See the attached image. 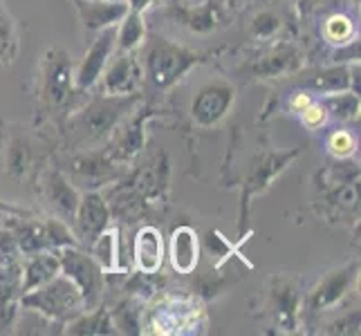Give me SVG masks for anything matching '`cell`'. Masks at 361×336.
Returning <instances> with one entry per match:
<instances>
[{
	"mask_svg": "<svg viewBox=\"0 0 361 336\" xmlns=\"http://www.w3.org/2000/svg\"><path fill=\"white\" fill-rule=\"evenodd\" d=\"M146 23L142 11L128 9V14L117 25V43L115 52H137L146 41Z\"/></svg>",
	"mask_w": 361,
	"mask_h": 336,
	"instance_id": "obj_30",
	"label": "cell"
},
{
	"mask_svg": "<svg viewBox=\"0 0 361 336\" xmlns=\"http://www.w3.org/2000/svg\"><path fill=\"white\" fill-rule=\"evenodd\" d=\"M20 294V263L0 265V301H18Z\"/></svg>",
	"mask_w": 361,
	"mask_h": 336,
	"instance_id": "obj_34",
	"label": "cell"
},
{
	"mask_svg": "<svg viewBox=\"0 0 361 336\" xmlns=\"http://www.w3.org/2000/svg\"><path fill=\"white\" fill-rule=\"evenodd\" d=\"M288 3H303V0H288Z\"/></svg>",
	"mask_w": 361,
	"mask_h": 336,
	"instance_id": "obj_44",
	"label": "cell"
},
{
	"mask_svg": "<svg viewBox=\"0 0 361 336\" xmlns=\"http://www.w3.org/2000/svg\"><path fill=\"white\" fill-rule=\"evenodd\" d=\"M3 168L7 175L14 180H23L30 175V170L34 168V146L30 142V137L18 135V137H11L5 144Z\"/></svg>",
	"mask_w": 361,
	"mask_h": 336,
	"instance_id": "obj_26",
	"label": "cell"
},
{
	"mask_svg": "<svg viewBox=\"0 0 361 336\" xmlns=\"http://www.w3.org/2000/svg\"><path fill=\"white\" fill-rule=\"evenodd\" d=\"M119 330L115 328L113 314L106 312V307H94V309H85L77 318H72L66 325V334H117Z\"/></svg>",
	"mask_w": 361,
	"mask_h": 336,
	"instance_id": "obj_28",
	"label": "cell"
},
{
	"mask_svg": "<svg viewBox=\"0 0 361 336\" xmlns=\"http://www.w3.org/2000/svg\"><path fill=\"white\" fill-rule=\"evenodd\" d=\"M43 200L47 209L52 211L54 218L72 224L79 200H81V191L68 180L63 170L52 168V170H47L43 178Z\"/></svg>",
	"mask_w": 361,
	"mask_h": 336,
	"instance_id": "obj_17",
	"label": "cell"
},
{
	"mask_svg": "<svg viewBox=\"0 0 361 336\" xmlns=\"http://www.w3.org/2000/svg\"><path fill=\"white\" fill-rule=\"evenodd\" d=\"M74 61L61 47H49L39 70V101L47 115L68 110L72 97L77 94L74 85Z\"/></svg>",
	"mask_w": 361,
	"mask_h": 336,
	"instance_id": "obj_4",
	"label": "cell"
},
{
	"mask_svg": "<svg viewBox=\"0 0 361 336\" xmlns=\"http://www.w3.org/2000/svg\"><path fill=\"white\" fill-rule=\"evenodd\" d=\"M45 224V238H47V247L52 251H59V249H66V247H81L79 240L74 238V233L70 229V224L59 220V218H47L43 220Z\"/></svg>",
	"mask_w": 361,
	"mask_h": 336,
	"instance_id": "obj_33",
	"label": "cell"
},
{
	"mask_svg": "<svg viewBox=\"0 0 361 336\" xmlns=\"http://www.w3.org/2000/svg\"><path fill=\"white\" fill-rule=\"evenodd\" d=\"M312 101H314L312 94L305 92V90H301V92L292 94V99H290V110H292V112H301V110H305L310 104H312Z\"/></svg>",
	"mask_w": 361,
	"mask_h": 336,
	"instance_id": "obj_41",
	"label": "cell"
},
{
	"mask_svg": "<svg viewBox=\"0 0 361 336\" xmlns=\"http://www.w3.org/2000/svg\"><path fill=\"white\" fill-rule=\"evenodd\" d=\"M110 224V206L99 191H83L72 220V233L79 244H90Z\"/></svg>",
	"mask_w": 361,
	"mask_h": 336,
	"instance_id": "obj_13",
	"label": "cell"
},
{
	"mask_svg": "<svg viewBox=\"0 0 361 336\" xmlns=\"http://www.w3.org/2000/svg\"><path fill=\"white\" fill-rule=\"evenodd\" d=\"M0 216L3 218H27V216H34L32 211L27 209H20V206H14L5 200H0Z\"/></svg>",
	"mask_w": 361,
	"mask_h": 336,
	"instance_id": "obj_40",
	"label": "cell"
},
{
	"mask_svg": "<svg viewBox=\"0 0 361 336\" xmlns=\"http://www.w3.org/2000/svg\"><path fill=\"white\" fill-rule=\"evenodd\" d=\"M137 101H140V94H128V97L97 94L88 106L77 110L68 119L70 142L79 148L106 142L121 126L126 115H130L135 110Z\"/></svg>",
	"mask_w": 361,
	"mask_h": 336,
	"instance_id": "obj_1",
	"label": "cell"
},
{
	"mask_svg": "<svg viewBox=\"0 0 361 336\" xmlns=\"http://www.w3.org/2000/svg\"><path fill=\"white\" fill-rule=\"evenodd\" d=\"M20 249L16 242V235L7 224L0 227V265H14L20 263Z\"/></svg>",
	"mask_w": 361,
	"mask_h": 336,
	"instance_id": "obj_36",
	"label": "cell"
},
{
	"mask_svg": "<svg viewBox=\"0 0 361 336\" xmlns=\"http://www.w3.org/2000/svg\"><path fill=\"white\" fill-rule=\"evenodd\" d=\"M18 301H0V334H11L18 325Z\"/></svg>",
	"mask_w": 361,
	"mask_h": 336,
	"instance_id": "obj_38",
	"label": "cell"
},
{
	"mask_svg": "<svg viewBox=\"0 0 361 336\" xmlns=\"http://www.w3.org/2000/svg\"><path fill=\"white\" fill-rule=\"evenodd\" d=\"M18 303L23 309L39 314L41 318L61 328H66L72 318H77L81 312H85L83 298L77 290V285L68 276H63V273H59V276L47 280L41 287L20 294Z\"/></svg>",
	"mask_w": 361,
	"mask_h": 336,
	"instance_id": "obj_3",
	"label": "cell"
},
{
	"mask_svg": "<svg viewBox=\"0 0 361 336\" xmlns=\"http://www.w3.org/2000/svg\"><path fill=\"white\" fill-rule=\"evenodd\" d=\"M225 7H222L218 0H204V3H195V5H180V3H166L164 14L173 20L186 27L193 34H211L216 32L222 20H225Z\"/></svg>",
	"mask_w": 361,
	"mask_h": 336,
	"instance_id": "obj_15",
	"label": "cell"
},
{
	"mask_svg": "<svg viewBox=\"0 0 361 336\" xmlns=\"http://www.w3.org/2000/svg\"><path fill=\"white\" fill-rule=\"evenodd\" d=\"M88 254L97 260L106 273H117L121 269V238L117 229H104L88 244Z\"/></svg>",
	"mask_w": 361,
	"mask_h": 336,
	"instance_id": "obj_27",
	"label": "cell"
},
{
	"mask_svg": "<svg viewBox=\"0 0 361 336\" xmlns=\"http://www.w3.org/2000/svg\"><path fill=\"white\" fill-rule=\"evenodd\" d=\"M56 254L61 273L77 285L85 309H94L102 305L106 292V271L99 267L97 260L88 251H83L81 247H66L59 249Z\"/></svg>",
	"mask_w": 361,
	"mask_h": 336,
	"instance_id": "obj_5",
	"label": "cell"
},
{
	"mask_svg": "<svg viewBox=\"0 0 361 336\" xmlns=\"http://www.w3.org/2000/svg\"><path fill=\"white\" fill-rule=\"evenodd\" d=\"M68 180L83 191H97L102 186L123 180L121 161L113 159L108 153H79L68 161Z\"/></svg>",
	"mask_w": 361,
	"mask_h": 336,
	"instance_id": "obj_7",
	"label": "cell"
},
{
	"mask_svg": "<svg viewBox=\"0 0 361 336\" xmlns=\"http://www.w3.org/2000/svg\"><path fill=\"white\" fill-rule=\"evenodd\" d=\"M357 151V137L350 130H334L328 137V153L334 159H348Z\"/></svg>",
	"mask_w": 361,
	"mask_h": 336,
	"instance_id": "obj_35",
	"label": "cell"
},
{
	"mask_svg": "<svg viewBox=\"0 0 361 336\" xmlns=\"http://www.w3.org/2000/svg\"><path fill=\"white\" fill-rule=\"evenodd\" d=\"M7 227L14 231L16 242L20 249V256H34L39 251H52L47 247V238H45V224L43 220H36L34 216L27 218H5Z\"/></svg>",
	"mask_w": 361,
	"mask_h": 336,
	"instance_id": "obj_24",
	"label": "cell"
},
{
	"mask_svg": "<svg viewBox=\"0 0 361 336\" xmlns=\"http://www.w3.org/2000/svg\"><path fill=\"white\" fill-rule=\"evenodd\" d=\"M359 72V61L350 66H332V68H323L312 72L310 77L303 81V88L321 92V94H332V92H343L350 90L353 92V77Z\"/></svg>",
	"mask_w": 361,
	"mask_h": 336,
	"instance_id": "obj_23",
	"label": "cell"
},
{
	"mask_svg": "<svg viewBox=\"0 0 361 336\" xmlns=\"http://www.w3.org/2000/svg\"><path fill=\"white\" fill-rule=\"evenodd\" d=\"M77 9L85 36H94L106 27H117L128 14V0H70Z\"/></svg>",
	"mask_w": 361,
	"mask_h": 336,
	"instance_id": "obj_18",
	"label": "cell"
},
{
	"mask_svg": "<svg viewBox=\"0 0 361 336\" xmlns=\"http://www.w3.org/2000/svg\"><path fill=\"white\" fill-rule=\"evenodd\" d=\"M303 66V52L292 43H279L271 45L267 52L256 56L252 63H247L245 74L249 79H281L290 77V74L298 72Z\"/></svg>",
	"mask_w": 361,
	"mask_h": 336,
	"instance_id": "obj_12",
	"label": "cell"
},
{
	"mask_svg": "<svg viewBox=\"0 0 361 336\" xmlns=\"http://www.w3.org/2000/svg\"><path fill=\"white\" fill-rule=\"evenodd\" d=\"M99 85H102V94L110 97L140 94L144 88L140 56L135 52H115L113 58L108 61L102 79H99Z\"/></svg>",
	"mask_w": 361,
	"mask_h": 336,
	"instance_id": "obj_11",
	"label": "cell"
},
{
	"mask_svg": "<svg viewBox=\"0 0 361 336\" xmlns=\"http://www.w3.org/2000/svg\"><path fill=\"white\" fill-rule=\"evenodd\" d=\"M321 39L328 45L345 47L357 41V25L345 11H332L321 20Z\"/></svg>",
	"mask_w": 361,
	"mask_h": 336,
	"instance_id": "obj_29",
	"label": "cell"
},
{
	"mask_svg": "<svg viewBox=\"0 0 361 336\" xmlns=\"http://www.w3.org/2000/svg\"><path fill=\"white\" fill-rule=\"evenodd\" d=\"M169 178H171L169 157L166 153H157L144 166H140L133 173V178L128 180V191L144 202L164 200V195L169 191Z\"/></svg>",
	"mask_w": 361,
	"mask_h": 336,
	"instance_id": "obj_16",
	"label": "cell"
},
{
	"mask_svg": "<svg viewBox=\"0 0 361 336\" xmlns=\"http://www.w3.org/2000/svg\"><path fill=\"white\" fill-rule=\"evenodd\" d=\"M166 247H164V235L157 227L146 224L135 233L133 240V260L135 267L144 276H155V273L164 265Z\"/></svg>",
	"mask_w": 361,
	"mask_h": 336,
	"instance_id": "obj_19",
	"label": "cell"
},
{
	"mask_svg": "<svg viewBox=\"0 0 361 336\" xmlns=\"http://www.w3.org/2000/svg\"><path fill=\"white\" fill-rule=\"evenodd\" d=\"M301 278L292 273H279L269 282V312L283 332H294L301 316Z\"/></svg>",
	"mask_w": 361,
	"mask_h": 336,
	"instance_id": "obj_9",
	"label": "cell"
},
{
	"mask_svg": "<svg viewBox=\"0 0 361 336\" xmlns=\"http://www.w3.org/2000/svg\"><path fill=\"white\" fill-rule=\"evenodd\" d=\"M200 238L193 227L182 224V227L173 229L169 240V260L178 273H193L200 263Z\"/></svg>",
	"mask_w": 361,
	"mask_h": 336,
	"instance_id": "obj_21",
	"label": "cell"
},
{
	"mask_svg": "<svg viewBox=\"0 0 361 336\" xmlns=\"http://www.w3.org/2000/svg\"><path fill=\"white\" fill-rule=\"evenodd\" d=\"M153 117V110H140L123 123L117 139L113 142V148L108 151V155L117 161H130L144 151L146 146V121Z\"/></svg>",
	"mask_w": 361,
	"mask_h": 336,
	"instance_id": "obj_20",
	"label": "cell"
},
{
	"mask_svg": "<svg viewBox=\"0 0 361 336\" xmlns=\"http://www.w3.org/2000/svg\"><path fill=\"white\" fill-rule=\"evenodd\" d=\"M59 273L61 263L56 251H39L34 256H25V263H20V292L25 294L41 287Z\"/></svg>",
	"mask_w": 361,
	"mask_h": 336,
	"instance_id": "obj_22",
	"label": "cell"
},
{
	"mask_svg": "<svg viewBox=\"0 0 361 336\" xmlns=\"http://www.w3.org/2000/svg\"><path fill=\"white\" fill-rule=\"evenodd\" d=\"M5 144H7V139H5V130L0 128V164H3V153H5Z\"/></svg>",
	"mask_w": 361,
	"mask_h": 336,
	"instance_id": "obj_43",
	"label": "cell"
},
{
	"mask_svg": "<svg viewBox=\"0 0 361 336\" xmlns=\"http://www.w3.org/2000/svg\"><path fill=\"white\" fill-rule=\"evenodd\" d=\"M326 332L328 334H359V309L357 312H350L345 318L332 323Z\"/></svg>",
	"mask_w": 361,
	"mask_h": 336,
	"instance_id": "obj_39",
	"label": "cell"
},
{
	"mask_svg": "<svg viewBox=\"0 0 361 336\" xmlns=\"http://www.w3.org/2000/svg\"><path fill=\"white\" fill-rule=\"evenodd\" d=\"M16 54H18V32L14 18L5 9H0V68L14 63Z\"/></svg>",
	"mask_w": 361,
	"mask_h": 336,
	"instance_id": "obj_32",
	"label": "cell"
},
{
	"mask_svg": "<svg viewBox=\"0 0 361 336\" xmlns=\"http://www.w3.org/2000/svg\"><path fill=\"white\" fill-rule=\"evenodd\" d=\"M321 104L326 106L328 117L337 121H355L359 117V94L350 90L326 94L321 99Z\"/></svg>",
	"mask_w": 361,
	"mask_h": 336,
	"instance_id": "obj_31",
	"label": "cell"
},
{
	"mask_svg": "<svg viewBox=\"0 0 361 336\" xmlns=\"http://www.w3.org/2000/svg\"><path fill=\"white\" fill-rule=\"evenodd\" d=\"M0 220H5V218H3V216H0Z\"/></svg>",
	"mask_w": 361,
	"mask_h": 336,
	"instance_id": "obj_45",
	"label": "cell"
},
{
	"mask_svg": "<svg viewBox=\"0 0 361 336\" xmlns=\"http://www.w3.org/2000/svg\"><path fill=\"white\" fill-rule=\"evenodd\" d=\"M298 148H292V151L288 153H276V151H271V153H265V155H260L254 159V164L252 168H249L247 173V180H245V186H243V220L247 218V206H249V200H252L254 195L258 193H263L269 182L279 175L281 170L288 168L292 161L298 157Z\"/></svg>",
	"mask_w": 361,
	"mask_h": 336,
	"instance_id": "obj_14",
	"label": "cell"
},
{
	"mask_svg": "<svg viewBox=\"0 0 361 336\" xmlns=\"http://www.w3.org/2000/svg\"><path fill=\"white\" fill-rule=\"evenodd\" d=\"M288 27V18L276 7H260L247 20V36L256 43H267L281 39V34Z\"/></svg>",
	"mask_w": 361,
	"mask_h": 336,
	"instance_id": "obj_25",
	"label": "cell"
},
{
	"mask_svg": "<svg viewBox=\"0 0 361 336\" xmlns=\"http://www.w3.org/2000/svg\"><path fill=\"white\" fill-rule=\"evenodd\" d=\"M298 115H301L303 126L310 128V130H317L321 126H326V121H328V110L321 101H312L305 110L298 112Z\"/></svg>",
	"mask_w": 361,
	"mask_h": 336,
	"instance_id": "obj_37",
	"label": "cell"
},
{
	"mask_svg": "<svg viewBox=\"0 0 361 336\" xmlns=\"http://www.w3.org/2000/svg\"><path fill=\"white\" fill-rule=\"evenodd\" d=\"M115 43H117V27H106L92 36L90 47L85 49L79 66L74 68V85H77V92H88L99 83L108 61L115 54Z\"/></svg>",
	"mask_w": 361,
	"mask_h": 336,
	"instance_id": "obj_10",
	"label": "cell"
},
{
	"mask_svg": "<svg viewBox=\"0 0 361 336\" xmlns=\"http://www.w3.org/2000/svg\"><path fill=\"white\" fill-rule=\"evenodd\" d=\"M235 104L233 83L225 79H216L200 85L191 101V121L197 128L209 130L216 128L225 119Z\"/></svg>",
	"mask_w": 361,
	"mask_h": 336,
	"instance_id": "obj_8",
	"label": "cell"
},
{
	"mask_svg": "<svg viewBox=\"0 0 361 336\" xmlns=\"http://www.w3.org/2000/svg\"><path fill=\"white\" fill-rule=\"evenodd\" d=\"M142 47V74L146 83L157 92L171 90L173 85H178L186 74L204 61V54L180 43H173L164 36H151V39L146 36Z\"/></svg>",
	"mask_w": 361,
	"mask_h": 336,
	"instance_id": "obj_2",
	"label": "cell"
},
{
	"mask_svg": "<svg viewBox=\"0 0 361 336\" xmlns=\"http://www.w3.org/2000/svg\"><path fill=\"white\" fill-rule=\"evenodd\" d=\"M218 3L225 7L227 11H238V9H243V7H247L252 0H218Z\"/></svg>",
	"mask_w": 361,
	"mask_h": 336,
	"instance_id": "obj_42",
	"label": "cell"
},
{
	"mask_svg": "<svg viewBox=\"0 0 361 336\" xmlns=\"http://www.w3.org/2000/svg\"><path fill=\"white\" fill-rule=\"evenodd\" d=\"M357 278H359V263H355V260L339 269H332L314 285V290L307 294L305 312L310 316H321L326 312H332V309H337L348 298V294L353 292Z\"/></svg>",
	"mask_w": 361,
	"mask_h": 336,
	"instance_id": "obj_6",
	"label": "cell"
}]
</instances>
